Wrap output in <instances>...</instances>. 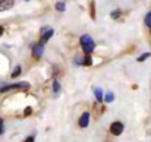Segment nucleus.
<instances>
[{"label": "nucleus", "instance_id": "1", "mask_svg": "<svg viewBox=\"0 0 151 142\" xmlns=\"http://www.w3.org/2000/svg\"><path fill=\"white\" fill-rule=\"evenodd\" d=\"M79 43H81V47H82V50H84V53H87V54L93 53V50L96 48V43H94V40H93L88 34L82 35V37L79 38Z\"/></svg>", "mask_w": 151, "mask_h": 142}, {"label": "nucleus", "instance_id": "2", "mask_svg": "<svg viewBox=\"0 0 151 142\" xmlns=\"http://www.w3.org/2000/svg\"><path fill=\"white\" fill-rule=\"evenodd\" d=\"M28 88H29L28 82H18V84H10V85H1L0 93H7L12 90H28Z\"/></svg>", "mask_w": 151, "mask_h": 142}, {"label": "nucleus", "instance_id": "3", "mask_svg": "<svg viewBox=\"0 0 151 142\" xmlns=\"http://www.w3.org/2000/svg\"><path fill=\"white\" fill-rule=\"evenodd\" d=\"M53 32H54V31H53L51 28H49V27H43V28H41V32H40V34H41V38H40V41H38V43L44 46L51 37H53Z\"/></svg>", "mask_w": 151, "mask_h": 142}, {"label": "nucleus", "instance_id": "4", "mask_svg": "<svg viewBox=\"0 0 151 142\" xmlns=\"http://www.w3.org/2000/svg\"><path fill=\"white\" fill-rule=\"evenodd\" d=\"M123 129H125V126H123V123L119 122V120H116V122H113V123L110 125V133L114 135V136L122 135V133H123Z\"/></svg>", "mask_w": 151, "mask_h": 142}, {"label": "nucleus", "instance_id": "5", "mask_svg": "<svg viewBox=\"0 0 151 142\" xmlns=\"http://www.w3.org/2000/svg\"><path fill=\"white\" fill-rule=\"evenodd\" d=\"M43 53H44V46H43V44L37 43V44L32 47V56H34L35 59H40V57L43 56Z\"/></svg>", "mask_w": 151, "mask_h": 142}, {"label": "nucleus", "instance_id": "6", "mask_svg": "<svg viewBox=\"0 0 151 142\" xmlns=\"http://www.w3.org/2000/svg\"><path fill=\"white\" fill-rule=\"evenodd\" d=\"M15 4V0H0V12L1 10H9Z\"/></svg>", "mask_w": 151, "mask_h": 142}, {"label": "nucleus", "instance_id": "7", "mask_svg": "<svg viewBox=\"0 0 151 142\" xmlns=\"http://www.w3.org/2000/svg\"><path fill=\"white\" fill-rule=\"evenodd\" d=\"M88 123H90V113L85 111V113L79 117V126H81V128H87Z\"/></svg>", "mask_w": 151, "mask_h": 142}, {"label": "nucleus", "instance_id": "8", "mask_svg": "<svg viewBox=\"0 0 151 142\" xmlns=\"http://www.w3.org/2000/svg\"><path fill=\"white\" fill-rule=\"evenodd\" d=\"M113 100H114V94L113 93H106V95H104V101L106 103H113Z\"/></svg>", "mask_w": 151, "mask_h": 142}, {"label": "nucleus", "instance_id": "9", "mask_svg": "<svg viewBox=\"0 0 151 142\" xmlns=\"http://www.w3.org/2000/svg\"><path fill=\"white\" fill-rule=\"evenodd\" d=\"M82 65H84V66H91V65H93V59H91V56H90V54H87V56L84 57Z\"/></svg>", "mask_w": 151, "mask_h": 142}, {"label": "nucleus", "instance_id": "10", "mask_svg": "<svg viewBox=\"0 0 151 142\" xmlns=\"http://www.w3.org/2000/svg\"><path fill=\"white\" fill-rule=\"evenodd\" d=\"M21 72H22V69H21V66H16V67H15V70L12 72V75H10V76H12V79H15V78H18V76L21 75Z\"/></svg>", "mask_w": 151, "mask_h": 142}, {"label": "nucleus", "instance_id": "11", "mask_svg": "<svg viewBox=\"0 0 151 142\" xmlns=\"http://www.w3.org/2000/svg\"><path fill=\"white\" fill-rule=\"evenodd\" d=\"M94 95H96L97 101H101V100H103V91H101L100 88H96V90H94Z\"/></svg>", "mask_w": 151, "mask_h": 142}, {"label": "nucleus", "instance_id": "12", "mask_svg": "<svg viewBox=\"0 0 151 142\" xmlns=\"http://www.w3.org/2000/svg\"><path fill=\"white\" fill-rule=\"evenodd\" d=\"M53 93H54L56 95L60 93V84H59L57 81H54V82H53Z\"/></svg>", "mask_w": 151, "mask_h": 142}, {"label": "nucleus", "instance_id": "13", "mask_svg": "<svg viewBox=\"0 0 151 142\" xmlns=\"http://www.w3.org/2000/svg\"><path fill=\"white\" fill-rule=\"evenodd\" d=\"M65 7H66V6H65V3H63V1L56 3V10H59V12H65V10H66Z\"/></svg>", "mask_w": 151, "mask_h": 142}, {"label": "nucleus", "instance_id": "14", "mask_svg": "<svg viewBox=\"0 0 151 142\" xmlns=\"http://www.w3.org/2000/svg\"><path fill=\"white\" fill-rule=\"evenodd\" d=\"M145 25L151 29V12H148V13H147V16H145Z\"/></svg>", "mask_w": 151, "mask_h": 142}, {"label": "nucleus", "instance_id": "15", "mask_svg": "<svg viewBox=\"0 0 151 142\" xmlns=\"http://www.w3.org/2000/svg\"><path fill=\"white\" fill-rule=\"evenodd\" d=\"M119 16H120V10H119V9H116V10L111 12V18H113V19H117Z\"/></svg>", "mask_w": 151, "mask_h": 142}, {"label": "nucleus", "instance_id": "16", "mask_svg": "<svg viewBox=\"0 0 151 142\" xmlns=\"http://www.w3.org/2000/svg\"><path fill=\"white\" fill-rule=\"evenodd\" d=\"M150 56H151L150 53H144V54H141V56L138 57V62H144V60H145L147 57H150Z\"/></svg>", "mask_w": 151, "mask_h": 142}, {"label": "nucleus", "instance_id": "17", "mask_svg": "<svg viewBox=\"0 0 151 142\" xmlns=\"http://www.w3.org/2000/svg\"><path fill=\"white\" fill-rule=\"evenodd\" d=\"M4 133V123H3V119L0 117V135Z\"/></svg>", "mask_w": 151, "mask_h": 142}, {"label": "nucleus", "instance_id": "18", "mask_svg": "<svg viewBox=\"0 0 151 142\" xmlns=\"http://www.w3.org/2000/svg\"><path fill=\"white\" fill-rule=\"evenodd\" d=\"M34 141H35V136H34V135H31V136H28L24 142H34Z\"/></svg>", "mask_w": 151, "mask_h": 142}, {"label": "nucleus", "instance_id": "19", "mask_svg": "<svg viewBox=\"0 0 151 142\" xmlns=\"http://www.w3.org/2000/svg\"><path fill=\"white\" fill-rule=\"evenodd\" d=\"M24 114H25V116H29V114H31V107H27L25 111H24Z\"/></svg>", "mask_w": 151, "mask_h": 142}, {"label": "nucleus", "instance_id": "20", "mask_svg": "<svg viewBox=\"0 0 151 142\" xmlns=\"http://www.w3.org/2000/svg\"><path fill=\"white\" fill-rule=\"evenodd\" d=\"M3 32H4V29H3V27H1V25H0V37H1V35H3Z\"/></svg>", "mask_w": 151, "mask_h": 142}, {"label": "nucleus", "instance_id": "21", "mask_svg": "<svg viewBox=\"0 0 151 142\" xmlns=\"http://www.w3.org/2000/svg\"><path fill=\"white\" fill-rule=\"evenodd\" d=\"M25 1H29V0H25Z\"/></svg>", "mask_w": 151, "mask_h": 142}]
</instances>
